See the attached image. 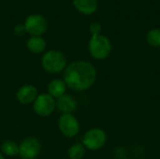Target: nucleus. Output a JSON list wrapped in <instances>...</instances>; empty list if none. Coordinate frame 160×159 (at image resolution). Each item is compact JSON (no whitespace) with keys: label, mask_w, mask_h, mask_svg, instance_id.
I'll use <instances>...</instances> for the list:
<instances>
[{"label":"nucleus","mask_w":160,"mask_h":159,"mask_svg":"<svg viewBox=\"0 0 160 159\" xmlns=\"http://www.w3.org/2000/svg\"><path fill=\"white\" fill-rule=\"evenodd\" d=\"M96 80V67L84 60L74 61L68 64L64 70V82L73 91H85L94 85Z\"/></svg>","instance_id":"f257e3e1"},{"label":"nucleus","mask_w":160,"mask_h":159,"mask_svg":"<svg viewBox=\"0 0 160 159\" xmlns=\"http://www.w3.org/2000/svg\"><path fill=\"white\" fill-rule=\"evenodd\" d=\"M41 66L48 73L59 74L60 72H63L68 66L67 58L60 51L50 50L43 54L41 58Z\"/></svg>","instance_id":"f03ea898"},{"label":"nucleus","mask_w":160,"mask_h":159,"mask_svg":"<svg viewBox=\"0 0 160 159\" xmlns=\"http://www.w3.org/2000/svg\"><path fill=\"white\" fill-rule=\"evenodd\" d=\"M89 52L97 60L106 59L112 52V43L110 39L103 35L92 36L88 44Z\"/></svg>","instance_id":"7ed1b4c3"},{"label":"nucleus","mask_w":160,"mask_h":159,"mask_svg":"<svg viewBox=\"0 0 160 159\" xmlns=\"http://www.w3.org/2000/svg\"><path fill=\"white\" fill-rule=\"evenodd\" d=\"M107 142L105 131L98 127H94L86 131L82 138L83 146L90 151H97L102 148Z\"/></svg>","instance_id":"20e7f679"},{"label":"nucleus","mask_w":160,"mask_h":159,"mask_svg":"<svg viewBox=\"0 0 160 159\" xmlns=\"http://www.w3.org/2000/svg\"><path fill=\"white\" fill-rule=\"evenodd\" d=\"M41 151V143L35 137H26L19 143V156L22 159H36Z\"/></svg>","instance_id":"39448f33"},{"label":"nucleus","mask_w":160,"mask_h":159,"mask_svg":"<svg viewBox=\"0 0 160 159\" xmlns=\"http://www.w3.org/2000/svg\"><path fill=\"white\" fill-rule=\"evenodd\" d=\"M55 98L49 94H40L33 103L35 113L41 117L50 116L55 110Z\"/></svg>","instance_id":"423d86ee"},{"label":"nucleus","mask_w":160,"mask_h":159,"mask_svg":"<svg viewBox=\"0 0 160 159\" xmlns=\"http://www.w3.org/2000/svg\"><path fill=\"white\" fill-rule=\"evenodd\" d=\"M58 128L65 137L71 139L79 134L80 124L72 113H65L58 119Z\"/></svg>","instance_id":"0eeeda50"},{"label":"nucleus","mask_w":160,"mask_h":159,"mask_svg":"<svg viewBox=\"0 0 160 159\" xmlns=\"http://www.w3.org/2000/svg\"><path fill=\"white\" fill-rule=\"evenodd\" d=\"M25 32L31 37H41L47 30V21L40 14H32L24 22Z\"/></svg>","instance_id":"6e6552de"},{"label":"nucleus","mask_w":160,"mask_h":159,"mask_svg":"<svg viewBox=\"0 0 160 159\" xmlns=\"http://www.w3.org/2000/svg\"><path fill=\"white\" fill-rule=\"evenodd\" d=\"M38 96V93L37 87L29 83L20 87L16 93V98L18 102L22 105H29L31 103H34Z\"/></svg>","instance_id":"1a4fd4ad"},{"label":"nucleus","mask_w":160,"mask_h":159,"mask_svg":"<svg viewBox=\"0 0 160 159\" xmlns=\"http://www.w3.org/2000/svg\"><path fill=\"white\" fill-rule=\"evenodd\" d=\"M55 108L62 112V114L72 113L77 109V101L72 96L65 94L55 99Z\"/></svg>","instance_id":"9d476101"},{"label":"nucleus","mask_w":160,"mask_h":159,"mask_svg":"<svg viewBox=\"0 0 160 159\" xmlns=\"http://www.w3.org/2000/svg\"><path fill=\"white\" fill-rule=\"evenodd\" d=\"M75 8L82 14L92 15L98 9L97 0H73Z\"/></svg>","instance_id":"9b49d317"},{"label":"nucleus","mask_w":160,"mask_h":159,"mask_svg":"<svg viewBox=\"0 0 160 159\" xmlns=\"http://www.w3.org/2000/svg\"><path fill=\"white\" fill-rule=\"evenodd\" d=\"M67 88L68 86L64 82V80L53 79L48 84V94L56 99L66 94Z\"/></svg>","instance_id":"f8f14e48"},{"label":"nucleus","mask_w":160,"mask_h":159,"mask_svg":"<svg viewBox=\"0 0 160 159\" xmlns=\"http://www.w3.org/2000/svg\"><path fill=\"white\" fill-rule=\"evenodd\" d=\"M47 43L42 37H31L26 42L28 51L34 54L41 53L45 51Z\"/></svg>","instance_id":"ddd939ff"},{"label":"nucleus","mask_w":160,"mask_h":159,"mask_svg":"<svg viewBox=\"0 0 160 159\" xmlns=\"http://www.w3.org/2000/svg\"><path fill=\"white\" fill-rule=\"evenodd\" d=\"M1 153L7 157H15L19 155V144L14 141L8 140L1 144Z\"/></svg>","instance_id":"4468645a"},{"label":"nucleus","mask_w":160,"mask_h":159,"mask_svg":"<svg viewBox=\"0 0 160 159\" xmlns=\"http://www.w3.org/2000/svg\"><path fill=\"white\" fill-rule=\"evenodd\" d=\"M86 148L82 143H75L69 147L68 151V157L70 159H82L85 156Z\"/></svg>","instance_id":"2eb2a0df"},{"label":"nucleus","mask_w":160,"mask_h":159,"mask_svg":"<svg viewBox=\"0 0 160 159\" xmlns=\"http://www.w3.org/2000/svg\"><path fill=\"white\" fill-rule=\"evenodd\" d=\"M146 40L153 47H160V29H151L146 35Z\"/></svg>","instance_id":"dca6fc26"},{"label":"nucleus","mask_w":160,"mask_h":159,"mask_svg":"<svg viewBox=\"0 0 160 159\" xmlns=\"http://www.w3.org/2000/svg\"><path fill=\"white\" fill-rule=\"evenodd\" d=\"M101 29H102V27L99 22H93V23H91V25L89 27V30H90V33L92 34V36L100 35Z\"/></svg>","instance_id":"f3484780"},{"label":"nucleus","mask_w":160,"mask_h":159,"mask_svg":"<svg viewBox=\"0 0 160 159\" xmlns=\"http://www.w3.org/2000/svg\"><path fill=\"white\" fill-rule=\"evenodd\" d=\"M25 32V28H24V25L23 24H17L15 27H14V34L16 36H22Z\"/></svg>","instance_id":"a211bd4d"},{"label":"nucleus","mask_w":160,"mask_h":159,"mask_svg":"<svg viewBox=\"0 0 160 159\" xmlns=\"http://www.w3.org/2000/svg\"><path fill=\"white\" fill-rule=\"evenodd\" d=\"M0 159H5V157H4V155L0 152Z\"/></svg>","instance_id":"6ab92c4d"}]
</instances>
